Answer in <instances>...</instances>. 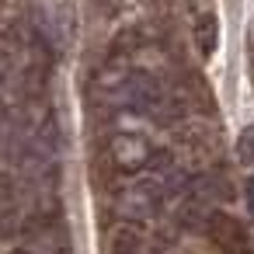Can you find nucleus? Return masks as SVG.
Segmentation results:
<instances>
[{"mask_svg":"<svg viewBox=\"0 0 254 254\" xmlns=\"http://www.w3.org/2000/svg\"><path fill=\"white\" fill-rule=\"evenodd\" d=\"M164 198H167L164 185H160L157 178H150V174H146V178H139V181L126 185V191L119 195V209H122L129 219H150V216H157V212H160Z\"/></svg>","mask_w":254,"mask_h":254,"instance_id":"1","label":"nucleus"},{"mask_svg":"<svg viewBox=\"0 0 254 254\" xmlns=\"http://www.w3.org/2000/svg\"><path fill=\"white\" fill-rule=\"evenodd\" d=\"M202 230L209 233V240H212L219 251H226V254H251V233H247V226H244L237 216L212 209V212L205 216Z\"/></svg>","mask_w":254,"mask_h":254,"instance_id":"2","label":"nucleus"},{"mask_svg":"<svg viewBox=\"0 0 254 254\" xmlns=\"http://www.w3.org/2000/svg\"><path fill=\"white\" fill-rule=\"evenodd\" d=\"M150 153H153L150 143H146L143 136H136V132H119V136H112V143H108V157H112L115 171H122V174L143 171L146 160H150Z\"/></svg>","mask_w":254,"mask_h":254,"instance_id":"3","label":"nucleus"},{"mask_svg":"<svg viewBox=\"0 0 254 254\" xmlns=\"http://www.w3.org/2000/svg\"><path fill=\"white\" fill-rule=\"evenodd\" d=\"M21 226V195H18V181L11 174L0 171V233L11 237Z\"/></svg>","mask_w":254,"mask_h":254,"instance_id":"4","label":"nucleus"},{"mask_svg":"<svg viewBox=\"0 0 254 254\" xmlns=\"http://www.w3.org/2000/svg\"><path fill=\"white\" fill-rule=\"evenodd\" d=\"M195 42H198V53H202V56H212V53H216L219 25H216L212 14H198V21H195Z\"/></svg>","mask_w":254,"mask_h":254,"instance_id":"5","label":"nucleus"},{"mask_svg":"<svg viewBox=\"0 0 254 254\" xmlns=\"http://www.w3.org/2000/svg\"><path fill=\"white\" fill-rule=\"evenodd\" d=\"M237 160L244 167H254V126H247L240 136H237Z\"/></svg>","mask_w":254,"mask_h":254,"instance_id":"6","label":"nucleus"},{"mask_svg":"<svg viewBox=\"0 0 254 254\" xmlns=\"http://www.w3.org/2000/svg\"><path fill=\"white\" fill-rule=\"evenodd\" d=\"M112 254H143L139 237H136L132 230H119L115 240H112Z\"/></svg>","mask_w":254,"mask_h":254,"instance_id":"7","label":"nucleus"},{"mask_svg":"<svg viewBox=\"0 0 254 254\" xmlns=\"http://www.w3.org/2000/svg\"><path fill=\"white\" fill-rule=\"evenodd\" d=\"M14 254H35V251H32V247H21V251H14Z\"/></svg>","mask_w":254,"mask_h":254,"instance_id":"8","label":"nucleus"}]
</instances>
